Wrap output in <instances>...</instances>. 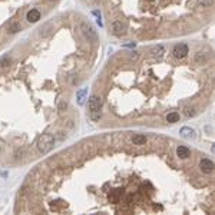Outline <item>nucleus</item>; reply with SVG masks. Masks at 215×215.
Listing matches in <instances>:
<instances>
[{
	"instance_id": "nucleus-18",
	"label": "nucleus",
	"mask_w": 215,
	"mask_h": 215,
	"mask_svg": "<svg viewBox=\"0 0 215 215\" xmlns=\"http://www.w3.org/2000/svg\"><path fill=\"white\" fill-rule=\"evenodd\" d=\"M9 64H10V57L4 56V57L0 59V66H1V67H6V66H9Z\"/></svg>"
},
{
	"instance_id": "nucleus-2",
	"label": "nucleus",
	"mask_w": 215,
	"mask_h": 215,
	"mask_svg": "<svg viewBox=\"0 0 215 215\" xmlns=\"http://www.w3.org/2000/svg\"><path fill=\"white\" fill-rule=\"evenodd\" d=\"M87 108H89V113H90V118L92 120H99L100 118V109H102V99L97 95H92L89 97V102H87Z\"/></svg>"
},
{
	"instance_id": "nucleus-7",
	"label": "nucleus",
	"mask_w": 215,
	"mask_h": 215,
	"mask_svg": "<svg viewBox=\"0 0 215 215\" xmlns=\"http://www.w3.org/2000/svg\"><path fill=\"white\" fill-rule=\"evenodd\" d=\"M179 133H181V136L185 138V139H195V136H196L195 129H192L191 126H183V128H181Z\"/></svg>"
},
{
	"instance_id": "nucleus-8",
	"label": "nucleus",
	"mask_w": 215,
	"mask_h": 215,
	"mask_svg": "<svg viewBox=\"0 0 215 215\" xmlns=\"http://www.w3.org/2000/svg\"><path fill=\"white\" fill-rule=\"evenodd\" d=\"M176 156L181 158V159H188L191 156V150L188 146H183V145H179L176 148Z\"/></svg>"
},
{
	"instance_id": "nucleus-9",
	"label": "nucleus",
	"mask_w": 215,
	"mask_h": 215,
	"mask_svg": "<svg viewBox=\"0 0 215 215\" xmlns=\"http://www.w3.org/2000/svg\"><path fill=\"white\" fill-rule=\"evenodd\" d=\"M40 11L37 10V9H32V10H29V13L26 14V19L30 22V23H36V22H39L40 19Z\"/></svg>"
},
{
	"instance_id": "nucleus-16",
	"label": "nucleus",
	"mask_w": 215,
	"mask_h": 215,
	"mask_svg": "<svg viewBox=\"0 0 215 215\" xmlns=\"http://www.w3.org/2000/svg\"><path fill=\"white\" fill-rule=\"evenodd\" d=\"M19 30H20V24L19 23H11L10 26H9V33H11V34L13 33H17Z\"/></svg>"
},
{
	"instance_id": "nucleus-10",
	"label": "nucleus",
	"mask_w": 215,
	"mask_h": 215,
	"mask_svg": "<svg viewBox=\"0 0 215 215\" xmlns=\"http://www.w3.org/2000/svg\"><path fill=\"white\" fill-rule=\"evenodd\" d=\"M86 96H87V89H86V87L80 89V90H77V92H76V99H77V103H79V105H85Z\"/></svg>"
},
{
	"instance_id": "nucleus-4",
	"label": "nucleus",
	"mask_w": 215,
	"mask_h": 215,
	"mask_svg": "<svg viewBox=\"0 0 215 215\" xmlns=\"http://www.w3.org/2000/svg\"><path fill=\"white\" fill-rule=\"evenodd\" d=\"M189 53V47L185 44V43H179V44H176L175 47H173V50H172V54H173V57L175 59H183V57H186Z\"/></svg>"
},
{
	"instance_id": "nucleus-12",
	"label": "nucleus",
	"mask_w": 215,
	"mask_h": 215,
	"mask_svg": "<svg viewBox=\"0 0 215 215\" xmlns=\"http://www.w3.org/2000/svg\"><path fill=\"white\" fill-rule=\"evenodd\" d=\"M166 122L168 123H176L179 122V113L178 112H171L166 115Z\"/></svg>"
},
{
	"instance_id": "nucleus-5",
	"label": "nucleus",
	"mask_w": 215,
	"mask_h": 215,
	"mask_svg": "<svg viewBox=\"0 0 215 215\" xmlns=\"http://www.w3.org/2000/svg\"><path fill=\"white\" fill-rule=\"evenodd\" d=\"M199 169L204 172V173H212L214 172V162L211 161V159H208V158L201 159V162H199Z\"/></svg>"
},
{
	"instance_id": "nucleus-19",
	"label": "nucleus",
	"mask_w": 215,
	"mask_h": 215,
	"mask_svg": "<svg viewBox=\"0 0 215 215\" xmlns=\"http://www.w3.org/2000/svg\"><path fill=\"white\" fill-rule=\"evenodd\" d=\"M0 152H1V148H0Z\"/></svg>"
},
{
	"instance_id": "nucleus-14",
	"label": "nucleus",
	"mask_w": 215,
	"mask_h": 215,
	"mask_svg": "<svg viewBox=\"0 0 215 215\" xmlns=\"http://www.w3.org/2000/svg\"><path fill=\"white\" fill-rule=\"evenodd\" d=\"M163 53H165V47L161 46V44H158L156 47H153V49H152V54H153V56H156V57H161Z\"/></svg>"
},
{
	"instance_id": "nucleus-15",
	"label": "nucleus",
	"mask_w": 215,
	"mask_h": 215,
	"mask_svg": "<svg viewBox=\"0 0 215 215\" xmlns=\"http://www.w3.org/2000/svg\"><path fill=\"white\" fill-rule=\"evenodd\" d=\"M195 115H196L195 108H185V116L186 118H194Z\"/></svg>"
},
{
	"instance_id": "nucleus-17",
	"label": "nucleus",
	"mask_w": 215,
	"mask_h": 215,
	"mask_svg": "<svg viewBox=\"0 0 215 215\" xmlns=\"http://www.w3.org/2000/svg\"><path fill=\"white\" fill-rule=\"evenodd\" d=\"M212 3H214V0H198V4L202 7H209V6H212Z\"/></svg>"
},
{
	"instance_id": "nucleus-20",
	"label": "nucleus",
	"mask_w": 215,
	"mask_h": 215,
	"mask_svg": "<svg viewBox=\"0 0 215 215\" xmlns=\"http://www.w3.org/2000/svg\"><path fill=\"white\" fill-rule=\"evenodd\" d=\"M50 1H53V0H50Z\"/></svg>"
},
{
	"instance_id": "nucleus-3",
	"label": "nucleus",
	"mask_w": 215,
	"mask_h": 215,
	"mask_svg": "<svg viewBox=\"0 0 215 215\" xmlns=\"http://www.w3.org/2000/svg\"><path fill=\"white\" fill-rule=\"evenodd\" d=\"M80 29H82L83 36L87 39V42H90V43H96L97 42V39H99V37H97L96 30L92 27V24H89V23L83 22V23H82V26H80Z\"/></svg>"
},
{
	"instance_id": "nucleus-1",
	"label": "nucleus",
	"mask_w": 215,
	"mask_h": 215,
	"mask_svg": "<svg viewBox=\"0 0 215 215\" xmlns=\"http://www.w3.org/2000/svg\"><path fill=\"white\" fill-rule=\"evenodd\" d=\"M36 146L39 152L42 153H47L53 149L54 146V138L52 133H42L39 138H37V142H36Z\"/></svg>"
},
{
	"instance_id": "nucleus-6",
	"label": "nucleus",
	"mask_w": 215,
	"mask_h": 215,
	"mask_svg": "<svg viewBox=\"0 0 215 215\" xmlns=\"http://www.w3.org/2000/svg\"><path fill=\"white\" fill-rule=\"evenodd\" d=\"M112 30H113V34L122 36V34L126 33V27H125V24L122 22L116 20V22H113V24H112Z\"/></svg>"
},
{
	"instance_id": "nucleus-13",
	"label": "nucleus",
	"mask_w": 215,
	"mask_h": 215,
	"mask_svg": "<svg viewBox=\"0 0 215 215\" xmlns=\"http://www.w3.org/2000/svg\"><path fill=\"white\" fill-rule=\"evenodd\" d=\"M206 60H208V57H206L205 53H202V52H196V53H195V62H196V63L202 64V63H205Z\"/></svg>"
},
{
	"instance_id": "nucleus-11",
	"label": "nucleus",
	"mask_w": 215,
	"mask_h": 215,
	"mask_svg": "<svg viewBox=\"0 0 215 215\" xmlns=\"http://www.w3.org/2000/svg\"><path fill=\"white\" fill-rule=\"evenodd\" d=\"M132 143L133 145H138V146H142L146 143V136L145 135H140V133H136L132 136Z\"/></svg>"
}]
</instances>
